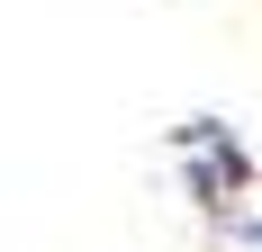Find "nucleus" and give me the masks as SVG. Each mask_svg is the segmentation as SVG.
Returning a JSON list of instances; mask_svg holds the SVG:
<instances>
[{"label": "nucleus", "instance_id": "f257e3e1", "mask_svg": "<svg viewBox=\"0 0 262 252\" xmlns=\"http://www.w3.org/2000/svg\"><path fill=\"white\" fill-rule=\"evenodd\" d=\"M172 162H181L199 216H217V225L244 216V198H253V153H244V135L226 117H181L172 126Z\"/></svg>", "mask_w": 262, "mask_h": 252}]
</instances>
